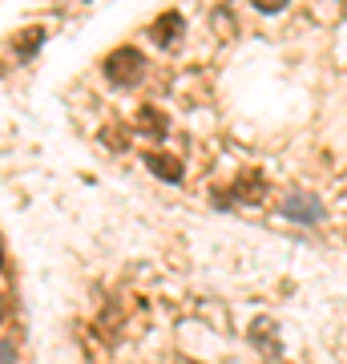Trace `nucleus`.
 <instances>
[{
    "instance_id": "4",
    "label": "nucleus",
    "mask_w": 347,
    "mask_h": 364,
    "mask_svg": "<svg viewBox=\"0 0 347 364\" xmlns=\"http://www.w3.org/2000/svg\"><path fill=\"white\" fill-rule=\"evenodd\" d=\"M178 33H182V16L174 13V9H170V13H162V16L154 21V28H150V37H154L158 45H170Z\"/></svg>"
},
{
    "instance_id": "2",
    "label": "nucleus",
    "mask_w": 347,
    "mask_h": 364,
    "mask_svg": "<svg viewBox=\"0 0 347 364\" xmlns=\"http://www.w3.org/2000/svg\"><path fill=\"white\" fill-rule=\"evenodd\" d=\"M283 215L295 223H323V203L315 195H287L283 198Z\"/></svg>"
},
{
    "instance_id": "5",
    "label": "nucleus",
    "mask_w": 347,
    "mask_h": 364,
    "mask_svg": "<svg viewBox=\"0 0 347 364\" xmlns=\"http://www.w3.org/2000/svg\"><path fill=\"white\" fill-rule=\"evenodd\" d=\"M238 198L243 203H263V174H246V178H238Z\"/></svg>"
},
{
    "instance_id": "1",
    "label": "nucleus",
    "mask_w": 347,
    "mask_h": 364,
    "mask_svg": "<svg viewBox=\"0 0 347 364\" xmlns=\"http://www.w3.org/2000/svg\"><path fill=\"white\" fill-rule=\"evenodd\" d=\"M142 69H145V61L138 49H117L105 61V77L114 81V85H133V81L142 77Z\"/></svg>"
},
{
    "instance_id": "6",
    "label": "nucleus",
    "mask_w": 347,
    "mask_h": 364,
    "mask_svg": "<svg viewBox=\"0 0 347 364\" xmlns=\"http://www.w3.org/2000/svg\"><path fill=\"white\" fill-rule=\"evenodd\" d=\"M16 360V352H13V340H4V360L0 364H13Z\"/></svg>"
},
{
    "instance_id": "3",
    "label": "nucleus",
    "mask_w": 347,
    "mask_h": 364,
    "mask_svg": "<svg viewBox=\"0 0 347 364\" xmlns=\"http://www.w3.org/2000/svg\"><path fill=\"white\" fill-rule=\"evenodd\" d=\"M145 166L150 174H158L162 182H182V162L170 154H145Z\"/></svg>"
}]
</instances>
